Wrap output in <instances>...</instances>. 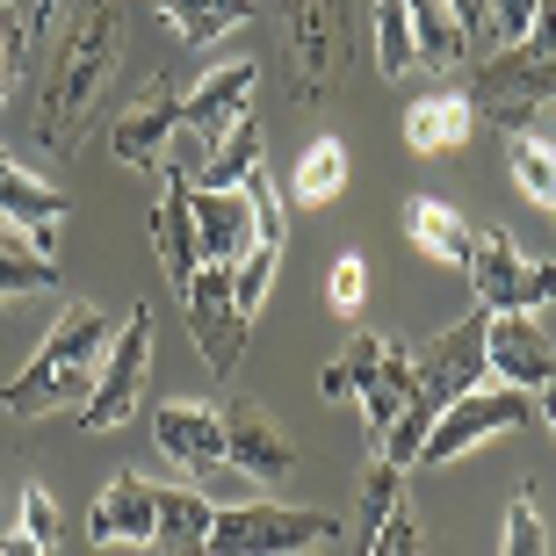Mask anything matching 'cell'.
I'll list each match as a JSON object with an SVG mask.
<instances>
[{
  "instance_id": "obj_1",
  "label": "cell",
  "mask_w": 556,
  "mask_h": 556,
  "mask_svg": "<svg viewBox=\"0 0 556 556\" xmlns=\"http://www.w3.org/2000/svg\"><path fill=\"white\" fill-rule=\"evenodd\" d=\"M124 37H130V15L124 0H73L51 59H43V87H37V144L43 152H80L94 116L109 102V80L124 65Z\"/></svg>"
},
{
  "instance_id": "obj_2",
  "label": "cell",
  "mask_w": 556,
  "mask_h": 556,
  "mask_svg": "<svg viewBox=\"0 0 556 556\" xmlns=\"http://www.w3.org/2000/svg\"><path fill=\"white\" fill-rule=\"evenodd\" d=\"M109 340H116L109 311L59 304L43 348L0 383V413L8 419H43V413H59V405H87V391H94V376H102V362H109Z\"/></svg>"
},
{
  "instance_id": "obj_3",
  "label": "cell",
  "mask_w": 556,
  "mask_h": 556,
  "mask_svg": "<svg viewBox=\"0 0 556 556\" xmlns=\"http://www.w3.org/2000/svg\"><path fill=\"white\" fill-rule=\"evenodd\" d=\"M549 102H556V0H542L528 37L477 59L470 109L492 116L498 130H520V124H535V109H549Z\"/></svg>"
},
{
  "instance_id": "obj_4",
  "label": "cell",
  "mask_w": 556,
  "mask_h": 556,
  "mask_svg": "<svg viewBox=\"0 0 556 556\" xmlns=\"http://www.w3.org/2000/svg\"><path fill=\"white\" fill-rule=\"evenodd\" d=\"M318 391L340 405V397H354L362 405V427H369V441L383 448V433L397 427V413H405V397H413V362L383 340V332H354L348 354L332 362L326 376H318Z\"/></svg>"
},
{
  "instance_id": "obj_5",
  "label": "cell",
  "mask_w": 556,
  "mask_h": 556,
  "mask_svg": "<svg viewBox=\"0 0 556 556\" xmlns=\"http://www.w3.org/2000/svg\"><path fill=\"white\" fill-rule=\"evenodd\" d=\"M275 22L289 51V94L304 109L332 102L348 65V0H275Z\"/></svg>"
},
{
  "instance_id": "obj_6",
  "label": "cell",
  "mask_w": 556,
  "mask_h": 556,
  "mask_svg": "<svg viewBox=\"0 0 556 556\" xmlns=\"http://www.w3.org/2000/svg\"><path fill=\"white\" fill-rule=\"evenodd\" d=\"M332 542H340V520L332 514L253 498V506H231V514L210 520L203 556H304V549H332Z\"/></svg>"
},
{
  "instance_id": "obj_7",
  "label": "cell",
  "mask_w": 556,
  "mask_h": 556,
  "mask_svg": "<svg viewBox=\"0 0 556 556\" xmlns=\"http://www.w3.org/2000/svg\"><path fill=\"white\" fill-rule=\"evenodd\" d=\"M144 376H152V304H138L124 318V332L109 340V362H102V376H94L87 405H80V427L87 433H116L130 413H138Z\"/></svg>"
},
{
  "instance_id": "obj_8",
  "label": "cell",
  "mask_w": 556,
  "mask_h": 556,
  "mask_svg": "<svg viewBox=\"0 0 556 556\" xmlns=\"http://www.w3.org/2000/svg\"><path fill=\"white\" fill-rule=\"evenodd\" d=\"M181 311H188V332H195V348H203L210 369L217 376L239 369L253 318L239 311V296H231V261H203V268L188 275L181 282Z\"/></svg>"
},
{
  "instance_id": "obj_9",
  "label": "cell",
  "mask_w": 556,
  "mask_h": 556,
  "mask_svg": "<svg viewBox=\"0 0 556 556\" xmlns=\"http://www.w3.org/2000/svg\"><path fill=\"white\" fill-rule=\"evenodd\" d=\"M470 282H477L484 311H542L556 296V261H528L506 231H477Z\"/></svg>"
},
{
  "instance_id": "obj_10",
  "label": "cell",
  "mask_w": 556,
  "mask_h": 556,
  "mask_svg": "<svg viewBox=\"0 0 556 556\" xmlns=\"http://www.w3.org/2000/svg\"><path fill=\"white\" fill-rule=\"evenodd\" d=\"M535 413L528 405V391H463L455 405H441V419L427 427V441H419V463H455V455L484 448V441H498L506 427H520V419Z\"/></svg>"
},
{
  "instance_id": "obj_11",
  "label": "cell",
  "mask_w": 556,
  "mask_h": 556,
  "mask_svg": "<svg viewBox=\"0 0 556 556\" xmlns=\"http://www.w3.org/2000/svg\"><path fill=\"white\" fill-rule=\"evenodd\" d=\"M484 369L514 391H549L556 383V348L535 326V311H484Z\"/></svg>"
},
{
  "instance_id": "obj_12",
  "label": "cell",
  "mask_w": 556,
  "mask_h": 556,
  "mask_svg": "<svg viewBox=\"0 0 556 556\" xmlns=\"http://www.w3.org/2000/svg\"><path fill=\"white\" fill-rule=\"evenodd\" d=\"M152 433H160V455L174 463V470H188L195 484L231 463L225 455V413L203 405V397H166L160 413H152Z\"/></svg>"
},
{
  "instance_id": "obj_13",
  "label": "cell",
  "mask_w": 556,
  "mask_h": 556,
  "mask_svg": "<svg viewBox=\"0 0 556 556\" xmlns=\"http://www.w3.org/2000/svg\"><path fill=\"white\" fill-rule=\"evenodd\" d=\"M225 455H231V470H247L261 492H282L289 470H296V441H289V433L275 427L253 397H231V413H225Z\"/></svg>"
},
{
  "instance_id": "obj_14",
  "label": "cell",
  "mask_w": 556,
  "mask_h": 556,
  "mask_svg": "<svg viewBox=\"0 0 556 556\" xmlns=\"http://www.w3.org/2000/svg\"><path fill=\"white\" fill-rule=\"evenodd\" d=\"M253 87H261V65H253V59L210 65L203 80L181 94V124L195 130L210 152H217V144L231 138V124H239V116H253V109H247V102H253Z\"/></svg>"
},
{
  "instance_id": "obj_15",
  "label": "cell",
  "mask_w": 556,
  "mask_h": 556,
  "mask_svg": "<svg viewBox=\"0 0 556 556\" xmlns=\"http://www.w3.org/2000/svg\"><path fill=\"white\" fill-rule=\"evenodd\" d=\"M174 124H181V87H174V73H160L130 109H116L109 144H116V160H124V166L160 174V152H166V138H174Z\"/></svg>"
},
{
  "instance_id": "obj_16",
  "label": "cell",
  "mask_w": 556,
  "mask_h": 556,
  "mask_svg": "<svg viewBox=\"0 0 556 556\" xmlns=\"http://www.w3.org/2000/svg\"><path fill=\"white\" fill-rule=\"evenodd\" d=\"M188 217H195V247H203V261H239V253L261 239V210H253L247 188L188 181Z\"/></svg>"
},
{
  "instance_id": "obj_17",
  "label": "cell",
  "mask_w": 556,
  "mask_h": 556,
  "mask_svg": "<svg viewBox=\"0 0 556 556\" xmlns=\"http://www.w3.org/2000/svg\"><path fill=\"white\" fill-rule=\"evenodd\" d=\"M152 477L124 470L116 484H102V498H94V514H87V542L94 549H144L152 542Z\"/></svg>"
},
{
  "instance_id": "obj_18",
  "label": "cell",
  "mask_w": 556,
  "mask_h": 556,
  "mask_svg": "<svg viewBox=\"0 0 556 556\" xmlns=\"http://www.w3.org/2000/svg\"><path fill=\"white\" fill-rule=\"evenodd\" d=\"M210 520H217V506L195 484H160L152 492V542H144V556H203Z\"/></svg>"
},
{
  "instance_id": "obj_19",
  "label": "cell",
  "mask_w": 556,
  "mask_h": 556,
  "mask_svg": "<svg viewBox=\"0 0 556 556\" xmlns=\"http://www.w3.org/2000/svg\"><path fill=\"white\" fill-rule=\"evenodd\" d=\"M470 94L463 87H441V94H419L413 109H405V144H413L419 160H441V152H455V144L470 138Z\"/></svg>"
},
{
  "instance_id": "obj_20",
  "label": "cell",
  "mask_w": 556,
  "mask_h": 556,
  "mask_svg": "<svg viewBox=\"0 0 556 556\" xmlns=\"http://www.w3.org/2000/svg\"><path fill=\"white\" fill-rule=\"evenodd\" d=\"M0 217H8L29 247L51 253V231L65 225V195H59V188H43L29 166H8V174H0Z\"/></svg>"
},
{
  "instance_id": "obj_21",
  "label": "cell",
  "mask_w": 556,
  "mask_h": 556,
  "mask_svg": "<svg viewBox=\"0 0 556 556\" xmlns=\"http://www.w3.org/2000/svg\"><path fill=\"white\" fill-rule=\"evenodd\" d=\"M152 253H160V268H166V282H174V289L203 268L195 217H188V174H174V181H166V203L152 210Z\"/></svg>"
},
{
  "instance_id": "obj_22",
  "label": "cell",
  "mask_w": 556,
  "mask_h": 556,
  "mask_svg": "<svg viewBox=\"0 0 556 556\" xmlns=\"http://www.w3.org/2000/svg\"><path fill=\"white\" fill-rule=\"evenodd\" d=\"M405 231H413V247L427 253V261H441V268H470L477 231H463V210H455V203H441V195H413V203H405Z\"/></svg>"
},
{
  "instance_id": "obj_23",
  "label": "cell",
  "mask_w": 556,
  "mask_h": 556,
  "mask_svg": "<svg viewBox=\"0 0 556 556\" xmlns=\"http://www.w3.org/2000/svg\"><path fill=\"white\" fill-rule=\"evenodd\" d=\"M506 174H514V188L528 203H542L556 217V124L549 130H535V124L506 130Z\"/></svg>"
},
{
  "instance_id": "obj_24",
  "label": "cell",
  "mask_w": 556,
  "mask_h": 556,
  "mask_svg": "<svg viewBox=\"0 0 556 556\" xmlns=\"http://www.w3.org/2000/svg\"><path fill=\"white\" fill-rule=\"evenodd\" d=\"M405 22H413V43H419V65L427 73H448V65L470 59V37H463L448 0H405Z\"/></svg>"
},
{
  "instance_id": "obj_25",
  "label": "cell",
  "mask_w": 556,
  "mask_h": 556,
  "mask_svg": "<svg viewBox=\"0 0 556 556\" xmlns=\"http://www.w3.org/2000/svg\"><path fill=\"white\" fill-rule=\"evenodd\" d=\"M160 15L174 22V37H181L188 51H203V43H217L225 29L261 15V0H160Z\"/></svg>"
},
{
  "instance_id": "obj_26",
  "label": "cell",
  "mask_w": 556,
  "mask_h": 556,
  "mask_svg": "<svg viewBox=\"0 0 556 556\" xmlns=\"http://www.w3.org/2000/svg\"><path fill=\"white\" fill-rule=\"evenodd\" d=\"M340 188H348V144L340 138H311L304 160H296V174H289V203L296 210H326Z\"/></svg>"
},
{
  "instance_id": "obj_27",
  "label": "cell",
  "mask_w": 556,
  "mask_h": 556,
  "mask_svg": "<svg viewBox=\"0 0 556 556\" xmlns=\"http://www.w3.org/2000/svg\"><path fill=\"white\" fill-rule=\"evenodd\" d=\"M43 289H59V261L22 231H0V296H43Z\"/></svg>"
},
{
  "instance_id": "obj_28",
  "label": "cell",
  "mask_w": 556,
  "mask_h": 556,
  "mask_svg": "<svg viewBox=\"0 0 556 556\" xmlns=\"http://www.w3.org/2000/svg\"><path fill=\"white\" fill-rule=\"evenodd\" d=\"M275 275H282V231H261V239L231 261V296H239V311H247V318H261Z\"/></svg>"
},
{
  "instance_id": "obj_29",
  "label": "cell",
  "mask_w": 556,
  "mask_h": 556,
  "mask_svg": "<svg viewBox=\"0 0 556 556\" xmlns=\"http://www.w3.org/2000/svg\"><path fill=\"white\" fill-rule=\"evenodd\" d=\"M261 152H268V138H261V124L253 116H239L231 124V138L210 152V166H203V188H247L253 174H261Z\"/></svg>"
},
{
  "instance_id": "obj_30",
  "label": "cell",
  "mask_w": 556,
  "mask_h": 556,
  "mask_svg": "<svg viewBox=\"0 0 556 556\" xmlns=\"http://www.w3.org/2000/svg\"><path fill=\"white\" fill-rule=\"evenodd\" d=\"M376 65L383 80H405L419 65V43H413V22H405V0H376Z\"/></svg>"
},
{
  "instance_id": "obj_31",
  "label": "cell",
  "mask_w": 556,
  "mask_h": 556,
  "mask_svg": "<svg viewBox=\"0 0 556 556\" xmlns=\"http://www.w3.org/2000/svg\"><path fill=\"white\" fill-rule=\"evenodd\" d=\"M498 556H549V520H542L535 484H520L514 506H506V535H498Z\"/></svg>"
},
{
  "instance_id": "obj_32",
  "label": "cell",
  "mask_w": 556,
  "mask_h": 556,
  "mask_svg": "<svg viewBox=\"0 0 556 556\" xmlns=\"http://www.w3.org/2000/svg\"><path fill=\"white\" fill-rule=\"evenodd\" d=\"M362 556H427V535H419V514H413V498H397L391 514L376 520V535L362 542Z\"/></svg>"
},
{
  "instance_id": "obj_33",
  "label": "cell",
  "mask_w": 556,
  "mask_h": 556,
  "mask_svg": "<svg viewBox=\"0 0 556 556\" xmlns=\"http://www.w3.org/2000/svg\"><path fill=\"white\" fill-rule=\"evenodd\" d=\"M326 304L340 311V318H354V311L369 304V268H362V253H340L326 275Z\"/></svg>"
},
{
  "instance_id": "obj_34",
  "label": "cell",
  "mask_w": 556,
  "mask_h": 556,
  "mask_svg": "<svg viewBox=\"0 0 556 556\" xmlns=\"http://www.w3.org/2000/svg\"><path fill=\"white\" fill-rule=\"evenodd\" d=\"M397 498H405V470H391V463H376V470L362 477V542L376 535V520L391 514Z\"/></svg>"
},
{
  "instance_id": "obj_35",
  "label": "cell",
  "mask_w": 556,
  "mask_h": 556,
  "mask_svg": "<svg viewBox=\"0 0 556 556\" xmlns=\"http://www.w3.org/2000/svg\"><path fill=\"white\" fill-rule=\"evenodd\" d=\"M535 15H542V0H484V37L520 43L528 29H535Z\"/></svg>"
},
{
  "instance_id": "obj_36",
  "label": "cell",
  "mask_w": 556,
  "mask_h": 556,
  "mask_svg": "<svg viewBox=\"0 0 556 556\" xmlns=\"http://www.w3.org/2000/svg\"><path fill=\"white\" fill-rule=\"evenodd\" d=\"M22 528H29L43 549H59V506H51L43 484H22Z\"/></svg>"
},
{
  "instance_id": "obj_37",
  "label": "cell",
  "mask_w": 556,
  "mask_h": 556,
  "mask_svg": "<svg viewBox=\"0 0 556 556\" xmlns=\"http://www.w3.org/2000/svg\"><path fill=\"white\" fill-rule=\"evenodd\" d=\"M22 29L15 22V0H0V102H8V87H15V65H22Z\"/></svg>"
},
{
  "instance_id": "obj_38",
  "label": "cell",
  "mask_w": 556,
  "mask_h": 556,
  "mask_svg": "<svg viewBox=\"0 0 556 556\" xmlns=\"http://www.w3.org/2000/svg\"><path fill=\"white\" fill-rule=\"evenodd\" d=\"M0 556H51V549H43V542L15 520V528H0Z\"/></svg>"
},
{
  "instance_id": "obj_39",
  "label": "cell",
  "mask_w": 556,
  "mask_h": 556,
  "mask_svg": "<svg viewBox=\"0 0 556 556\" xmlns=\"http://www.w3.org/2000/svg\"><path fill=\"white\" fill-rule=\"evenodd\" d=\"M51 22H59V0H37L29 8V29H51Z\"/></svg>"
},
{
  "instance_id": "obj_40",
  "label": "cell",
  "mask_w": 556,
  "mask_h": 556,
  "mask_svg": "<svg viewBox=\"0 0 556 556\" xmlns=\"http://www.w3.org/2000/svg\"><path fill=\"white\" fill-rule=\"evenodd\" d=\"M535 397H542V419L556 427V383H549V391H535Z\"/></svg>"
},
{
  "instance_id": "obj_41",
  "label": "cell",
  "mask_w": 556,
  "mask_h": 556,
  "mask_svg": "<svg viewBox=\"0 0 556 556\" xmlns=\"http://www.w3.org/2000/svg\"><path fill=\"white\" fill-rule=\"evenodd\" d=\"M8 166H15V160H8V144H0V174H8Z\"/></svg>"
},
{
  "instance_id": "obj_42",
  "label": "cell",
  "mask_w": 556,
  "mask_h": 556,
  "mask_svg": "<svg viewBox=\"0 0 556 556\" xmlns=\"http://www.w3.org/2000/svg\"><path fill=\"white\" fill-rule=\"evenodd\" d=\"M304 556H326V549H304Z\"/></svg>"
},
{
  "instance_id": "obj_43",
  "label": "cell",
  "mask_w": 556,
  "mask_h": 556,
  "mask_svg": "<svg viewBox=\"0 0 556 556\" xmlns=\"http://www.w3.org/2000/svg\"><path fill=\"white\" fill-rule=\"evenodd\" d=\"M0 528H8V520H0Z\"/></svg>"
}]
</instances>
